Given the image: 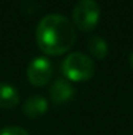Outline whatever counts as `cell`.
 <instances>
[{
	"label": "cell",
	"instance_id": "6da1fadb",
	"mask_svg": "<svg viewBox=\"0 0 133 135\" xmlns=\"http://www.w3.org/2000/svg\"><path fill=\"white\" fill-rule=\"evenodd\" d=\"M38 47L47 55H61L72 49L76 42L73 24L63 15L51 13L44 16L35 29Z\"/></svg>",
	"mask_w": 133,
	"mask_h": 135
},
{
	"label": "cell",
	"instance_id": "7a4b0ae2",
	"mask_svg": "<svg viewBox=\"0 0 133 135\" xmlns=\"http://www.w3.org/2000/svg\"><path fill=\"white\" fill-rule=\"evenodd\" d=\"M63 75L71 81H86L93 78L95 66L93 59L84 52L75 51L65 56L61 64Z\"/></svg>",
	"mask_w": 133,
	"mask_h": 135
},
{
	"label": "cell",
	"instance_id": "3957f363",
	"mask_svg": "<svg viewBox=\"0 0 133 135\" xmlns=\"http://www.w3.org/2000/svg\"><path fill=\"white\" fill-rule=\"evenodd\" d=\"M100 16V8L95 0H80L72 12L73 24L81 32H91L95 29Z\"/></svg>",
	"mask_w": 133,
	"mask_h": 135
},
{
	"label": "cell",
	"instance_id": "277c9868",
	"mask_svg": "<svg viewBox=\"0 0 133 135\" xmlns=\"http://www.w3.org/2000/svg\"><path fill=\"white\" fill-rule=\"evenodd\" d=\"M26 74L30 84H33L34 87H43L51 80L52 76L51 62L44 56L35 58L30 62Z\"/></svg>",
	"mask_w": 133,
	"mask_h": 135
},
{
	"label": "cell",
	"instance_id": "5b68a950",
	"mask_svg": "<svg viewBox=\"0 0 133 135\" xmlns=\"http://www.w3.org/2000/svg\"><path fill=\"white\" fill-rule=\"evenodd\" d=\"M75 94V89L71 85L69 81H67L65 79H57L52 83L51 88H50V96L51 100L56 104H63L69 101Z\"/></svg>",
	"mask_w": 133,
	"mask_h": 135
},
{
	"label": "cell",
	"instance_id": "8992f818",
	"mask_svg": "<svg viewBox=\"0 0 133 135\" xmlns=\"http://www.w3.org/2000/svg\"><path fill=\"white\" fill-rule=\"evenodd\" d=\"M47 109H48L47 100L42 96H39V94H34V96L29 97L24 102V106H22V110H24L25 115L28 118H31V119H35V118L43 115L47 112Z\"/></svg>",
	"mask_w": 133,
	"mask_h": 135
},
{
	"label": "cell",
	"instance_id": "52a82bcc",
	"mask_svg": "<svg viewBox=\"0 0 133 135\" xmlns=\"http://www.w3.org/2000/svg\"><path fill=\"white\" fill-rule=\"evenodd\" d=\"M20 102V94L12 84L0 83V108L13 109Z\"/></svg>",
	"mask_w": 133,
	"mask_h": 135
},
{
	"label": "cell",
	"instance_id": "ba28073f",
	"mask_svg": "<svg viewBox=\"0 0 133 135\" xmlns=\"http://www.w3.org/2000/svg\"><path fill=\"white\" fill-rule=\"evenodd\" d=\"M88 49L90 54L97 58V59H103L106 58L107 52H108V46L107 42L99 37V36H91L88 40Z\"/></svg>",
	"mask_w": 133,
	"mask_h": 135
},
{
	"label": "cell",
	"instance_id": "9c48e42d",
	"mask_svg": "<svg viewBox=\"0 0 133 135\" xmlns=\"http://www.w3.org/2000/svg\"><path fill=\"white\" fill-rule=\"evenodd\" d=\"M0 135H29V133L20 126H7L0 130Z\"/></svg>",
	"mask_w": 133,
	"mask_h": 135
},
{
	"label": "cell",
	"instance_id": "30bf717a",
	"mask_svg": "<svg viewBox=\"0 0 133 135\" xmlns=\"http://www.w3.org/2000/svg\"><path fill=\"white\" fill-rule=\"evenodd\" d=\"M129 64H131V68L133 70V52H132V55H131V58H129Z\"/></svg>",
	"mask_w": 133,
	"mask_h": 135
}]
</instances>
